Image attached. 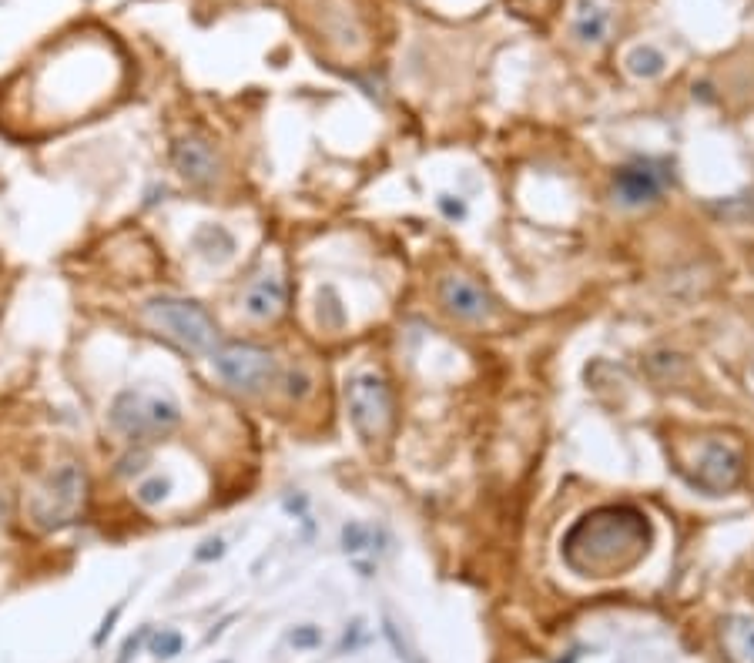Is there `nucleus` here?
<instances>
[{"label":"nucleus","instance_id":"obj_1","mask_svg":"<svg viewBox=\"0 0 754 663\" xmlns=\"http://www.w3.org/2000/svg\"><path fill=\"white\" fill-rule=\"evenodd\" d=\"M647 516L634 509H597L563 540V556L584 576L624 573L647 553Z\"/></svg>","mask_w":754,"mask_h":663},{"label":"nucleus","instance_id":"obj_2","mask_svg":"<svg viewBox=\"0 0 754 663\" xmlns=\"http://www.w3.org/2000/svg\"><path fill=\"white\" fill-rule=\"evenodd\" d=\"M181 406L158 389H121L108 406V426L128 442H155L178 429Z\"/></svg>","mask_w":754,"mask_h":663},{"label":"nucleus","instance_id":"obj_3","mask_svg":"<svg viewBox=\"0 0 754 663\" xmlns=\"http://www.w3.org/2000/svg\"><path fill=\"white\" fill-rule=\"evenodd\" d=\"M145 319L188 352H215L218 342H222L212 315L188 299H171V295L151 299L145 305Z\"/></svg>","mask_w":754,"mask_h":663},{"label":"nucleus","instance_id":"obj_4","mask_svg":"<svg viewBox=\"0 0 754 663\" xmlns=\"http://www.w3.org/2000/svg\"><path fill=\"white\" fill-rule=\"evenodd\" d=\"M84 499H88V473L78 463H64L37 489L31 499V516L41 530H64L78 520Z\"/></svg>","mask_w":754,"mask_h":663},{"label":"nucleus","instance_id":"obj_5","mask_svg":"<svg viewBox=\"0 0 754 663\" xmlns=\"http://www.w3.org/2000/svg\"><path fill=\"white\" fill-rule=\"evenodd\" d=\"M346 409L352 426L366 442L386 439V432L393 429V392L376 372H359L346 382Z\"/></svg>","mask_w":754,"mask_h":663},{"label":"nucleus","instance_id":"obj_6","mask_svg":"<svg viewBox=\"0 0 754 663\" xmlns=\"http://www.w3.org/2000/svg\"><path fill=\"white\" fill-rule=\"evenodd\" d=\"M212 362L228 386L238 392H265L269 386H275L279 379V362L269 349H259V345L248 342H228L218 345L212 352Z\"/></svg>","mask_w":754,"mask_h":663},{"label":"nucleus","instance_id":"obj_7","mask_svg":"<svg viewBox=\"0 0 754 663\" xmlns=\"http://www.w3.org/2000/svg\"><path fill=\"white\" fill-rule=\"evenodd\" d=\"M171 165L192 188H212L218 175H222V161H218L215 148L202 138H181L171 148Z\"/></svg>","mask_w":754,"mask_h":663},{"label":"nucleus","instance_id":"obj_8","mask_svg":"<svg viewBox=\"0 0 754 663\" xmlns=\"http://www.w3.org/2000/svg\"><path fill=\"white\" fill-rule=\"evenodd\" d=\"M741 473H744V463L731 446H724V442H708L698 456L694 483L704 486L708 493H728V489L741 483Z\"/></svg>","mask_w":754,"mask_h":663},{"label":"nucleus","instance_id":"obj_9","mask_svg":"<svg viewBox=\"0 0 754 663\" xmlns=\"http://www.w3.org/2000/svg\"><path fill=\"white\" fill-rule=\"evenodd\" d=\"M439 295H443V305L450 309L453 315H460V319H483L486 312H490V299H486V292L476 282L463 275H453L446 278L443 288H439Z\"/></svg>","mask_w":754,"mask_h":663},{"label":"nucleus","instance_id":"obj_10","mask_svg":"<svg viewBox=\"0 0 754 663\" xmlns=\"http://www.w3.org/2000/svg\"><path fill=\"white\" fill-rule=\"evenodd\" d=\"M285 295H289V292H285V282L279 275H262L259 282L248 285V292L242 299V309H245L248 319L269 322L285 309Z\"/></svg>","mask_w":754,"mask_h":663},{"label":"nucleus","instance_id":"obj_11","mask_svg":"<svg viewBox=\"0 0 754 663\" xmlns=\"http://www.w3.org/2000/svg\"><path fill=\"white\" fill-rule=\"evenodd\" d=\"M721 647L731 663H754V617H728L721 627Z\"/></svg>","mask_w":754,"mask_h":663},{"label":"nucleus","instance_id":"obj_12","mask_svg":"<svg viewBox=\"0 0 754 663\" xmlns=\"http://www.w3.org/2000/svg\"><path fill=\"white\" fill-rule=\"evenodd\" d=\"M664 178L657 175V171H651L647 165H637V168H624L617 175V191L624 201H651L657 191H661Z\"/></svg>","mask_w":754,"mask_h":663},{"label":"nucleus","instance_id":"obj_13","mask_svg":"<svg viewBox=\"0 0 754 663\" xmlns=\"http://www.w3.org/2000/svg\"><path fill=\"white\" fill-rule=\"evenodd\" d=\"M574 31L580 41H604L610 31V14L597 0H577V17H574Z\"/></svg>","mask_w":754,"mask_h":663},{"label":"nucleus","instance_id":"obj_14","mask_svg":"<svg viewBox=\"0 0 754 663\" xmlns=\"http://www.w3.org/2000/svg\"><path fill=\"white\" fill-rule=\"evenodd\" d=\"M195 248L205 258H225L228 252H232V235H228L225 228L208 225V228H202V232L195 235Z\"/></svg>","mask_w":754,"mask_h":663},{"label":"nucleus","instance_id":"obj_15","mask_svg":"<svg viewBox=\"0 0 754 663\" xmlns=\"http://www.w3.org/2000/svg\"><path fill=\"white\" fill-rule=\"evenodd\" d=\"M627 67H631V74H637V78H657L664 71V54L654 51V47H634L627 54Z\"/></svg>","mask_w":754,"mask_h":663},{"label":"nucleus","instance_id":"obj_16","mask_svg":"<svg viewBox=\"0 0 754 663\" xmlns=\"http://www.w3.org/2000/svg\"><path fill=\"white\" fill-rule=\"evenodd\" d=\"M171 489H175V479L171 476H148L135 486V499L141 506H158L171 496Z\"/></svg>","mask_w":754,"mask_h":663},{"label":"nucleus","instance_id":"obj_17","mask_svg":"<svg viewBox=\"0 0 754 663\" xmlns=\"http://www.w3.org/2000/svg\"><path fill=\"white\" fill-rule=\"evenodd\" d=\"M181 647H185V640H181L178 630H161V633H155V637H151V653H155L158 660L178 657Z\"/></svg>","mask_w":754,"mask_h":663},{"label":"nucleus","instance_id":"obj_18","mask_svg":"<svg viewBox=\"0 0 754 663\" xmlns=\"http://www.w3.org/2000/svg\"><path fill=\"white\" fill-rule=\"evenodd\" d=\"M145 466H148V453H145V449H135V453L118 459V469H114V473H118L121 479H128V476L145 473Z\"/></svg>","mask_w":754,"mask_h":663},{"label":"nucleus","instance_id":"obj_19","mask_svg":"<svg viewBox=\"0 0 754 663\" xmlns=\"http://www.w3.org/2000/svg\"><path fill=\"white\" fill-rule=\"evenodd\" d=\"M148 627H141L138 633H135V637H128V640H124V647H121V657H118V663H128L131 657H135V653L141 650V643H145V637H148Z\"/></svg>","mask_w":754,"mask_h":663},{"label":"nucleus","instance_id":"obj_20","mask_svg":"<svg viewBox=\"0 0 754 663\" xmlns=\"http://www.w3.org/2000/svg\"><path fill=\"white\" fill-rule=\"evenodd\" d=\"M118 617H121V607H114L108 617H104V623H101V630L94 633V647H104V640L111 637V630H114V623H118Z\"/></svg>","mask_w":754,"mask_h":663},{"label":"nucleus","instance_id":"obj_21","mask_svg":"<svg viewBox=\"0 0 754 663\" xmlns=\"http://www.w3.org/2000/svg\"><path fill=\"white\" fill-rule=\"evenodd\" d=\"M285 392H289L292 399H302L305 392H309V376H302V372H292V376H289V389H285Z\"/></svg>","mask_w":754,"mask_h":663},{"label":"nucleus","instance_id":"obj_22","mask_svg":"<svg viewBox=\"0 0 754 663\" xmlns=\"http://www.w3.org/2000/svg\"><path fill=\"white\" fill-rule=\"evenodd\" d=\"M292 643H295V647H316V643H319V633L316 630H299V633H292Z\"/></svg>","mask_w":754,"mask_h":663},{"label":"nucleus","instance_id":"obj_23","mask_svg":"<svg viewBox=\"0 0 754 663\" xmlns=\"http://www.w3.org/2000/svg\"><path fill=\"white\" fill-rule=\"evenodd\" d=\"M212 556H222V540L205 543V550H198V560H212Z\"/></svg>","mask_w":754,"mask_h":663}]
</instances>
